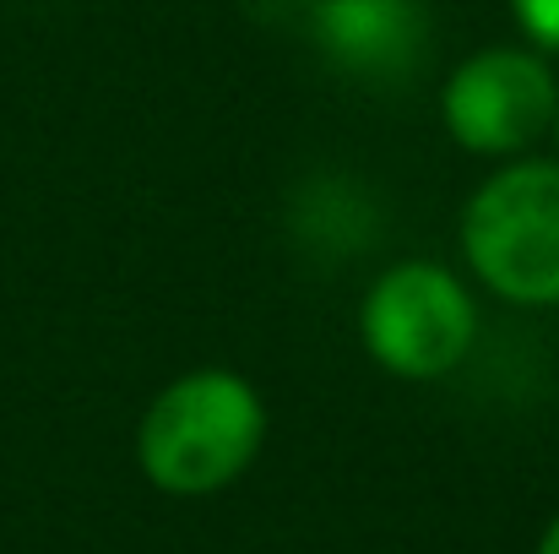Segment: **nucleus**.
<instances>
[{
	"label": "nucleus",
	"instance_id": "f257e3e1",
	"mask_svg": "<svg viewBox=\"0 0 559 554\" xmlns=\"http://www.w3.org/2000/svg\"><path fill=\"white\" fill-rule=\"evenodd\" d=\"M266 440L261 391L234 369H190L169 380L136 429V462L153 490L201 500L228 490Z\"/></svg>",
	"mask_w": 559,
	"mask_h": 554
},
{
	"label": "nucleus",
	"instance_id": "39448f33",
	"mask_svg": "<svg viewBox=\"0 0 559 554\" xmlns=\"http://www.w3.org/2000/svg\"><path fill=\"white\" fill-rule=\"evenodd\" d=\"M321 44L354 71H396L413 60L424 16L413 0H326L316 5Z\"/></svg>",
	"mask_w": 559,
	"mask_h": 554
},
{
	"label": "nucleus",
	"instance_id": "0eeeda50",
	"mask_svg": "<svg viewBox=\"0 0 559 554\" xmlns=\"http://www.w3.org/2000/svg\"><path fill=\"white\" fill-rule=\"evenodd\" d=\"M533 554H559V517L544 528V539H538V550H533Z\"/></svg>",
	"mask_w": 559,
	"mask_h": 554
},
{
	"label": "nucleus",
	"instance_id": "1a4fd4ad",
	"mask_svg": "<svg viewBox=\"0 0 559 554\" xmlns=\"http://www.w3.org/2000/svg\"><path fill=\"white\" fill-rule=\"evenodd\" d=\"M555 131H559V109H555Z\"/></svg>",
	"mask_w": 559,
	"mask_h": 554
},
{
	"label": "nucleus",
	"instance_id": "20e7f679",
	"mask_svg": "<svg viewBox=\"0 0 559 554\" xmlns=\"http://www.w3.org/2000/svg\"><path fill=\"white\" fill-rule=\"evenodd\" d=\"M559 109V82L544 66V55L516 49V44H495L467 55L440 98L445 131L456 148L478 153V158H516L533 142H544L555 131Z\"/></svg>",
	"mask_w": 559,
	"mask_h": 554
},
{
	"label": "nucleus",
	"instance_id": "7ed1b4c3",
	"mask_svg": "<svg viewBox=\"0 0 559 554\" xmlns=\"http://www.w3.org/2000/svg\"><path fill=\"white\" fill-rule=\"evenodd\" d=\"M359 338L380 369L402 380H440L467 359L478 338V310L451 267L396 261L365 294Z\"/></svg>",
	"mask_w": 559,
	"mask_h": 554
},
{
	"label": "nucleus",
	"instance_id": "423d86ee",
	"mask_svg": "<svg viewBox=\"0 0 559 554\" xmlns=\"http://www.w3.org/2000/svg\"><path fill=\"white\" fill-rule=\"evenodd\" d=\"M511 11L538 49L559 55V0H511Z\"/></svg>",
	"mask_w": 559,
	"mask_h": 554
},
{
	"label": "nucleus",
	"instance_id": "f03ea898",
	"mask_svg": "<svg viewBox=\"0 0 559 554\" xmlns=\"http://www.w3.org/2000/svg\"><path fill=\"white\" fill-rule=\"evenodd\" d=\"M462 250L478 283L511 305H559V164L527 158L473 190Z\"/></svg>",
	"mask_w": 559,
	"mask_h": 554
},
{
	"label": "nucleus",
	"instance_id": "6e6552de",
	"mask_svg": "<svg viewBox=\"0 0 559 554\" xmlns=\"http://www.w3.org/2000/svg\"><path fill=\"white\" fill-rule=\"evenodd\" d=\"M305 5H326V0H305Z\"/></svg>",
	"mask_w": 559,
	"mask_h": 554
}]
</instances>
